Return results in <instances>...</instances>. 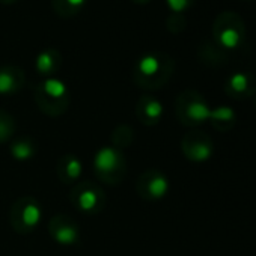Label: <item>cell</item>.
Here are the masks:
<instances>
[{
	"mask_svg": "<svg viewBox=\"0 0 256 256\" xmlns=\"http://www.w3.org/2000/svg\"><path fill=\"white\" fill-rule=\"evenodd\" d=\"M186 156L193 162H205L212 156V140L204 133H192L186 138L184 144Z\"/></svg>",
	"mask_w": 256,
	"mask_h": 256,
	"instance_id": "obj_1",
	"label": "cell"
},
{
	"mask_svg": "<svg viewBox=\"0 0 256 256\" xmlns=\"http://www.w3.org/2000/svg\"><path fill=\"white\" fill-rule=\"evenodd\" d=\"M211 110L212 108H210L205 101H202L200 98H193L184 106L182 119L187 124H202L205 120H210Z\"/></svg>",
	"mask_w": 256,
	"mask_h": 256,
	"instance_id": "obj_2",
	"label": "cell"
},
{
	"mask_svg": "<svg viewBox=\"0 0 256 256\" xmlns=\"http://www.w3.org/2000/svg\"><path fill=\"white\" fill-rule=\"evenodd\" d=\"M235 119H236L235 112L230 107H226V106L212 108L211 110V116H210L211 124L217 128L218 132L230 130V128L235 125Z\"/></svg>",
	"mask_w": 256,
	"mask_h": 256,
	"instance_id": "obj_3",
	"label": "cell"
},
{
	"mask_svg": "<svg viewBox=\"0 0 256 256\" xmlns=\"http://www.w3.org/2000/svg\"><path fill=\"white\" fill-rule=\"evenodd\" d=\"M119 164V154L113 148H102L95 156V168L100 172H113Z\"/></svg>",
	"mask_w": 256,
	"mask_h": 256,
	"instance_id": "obj_4",
	"label": "cell"
},
{
	"mask_svg": "<svg viewBox=\"0 0 256 256\" xmlns=\"http://www.w3.org/2000/svg\"><path fill=\"white\" fill-rule=\"evenodd\" d=\"M229 92L234 95H242V94H248L250 90V84H248V77L242 72H236L230 77L229 80Z\"/></svg>",
	"mask_w": 256,
	"mask_h": 256,
	"instance_id": "obj_5",
	"label": "cell"
},
{
	"mask_svg": "<svg viewBox=\"0 0 256 256\" xmlns=\"http://www.w3.org/2000/svg\"><path fill=\"white\" fill-rule=\"evenodd\" d=\"M169 190V182L166 180V176L163 175H156L152 180H150L148 182V192L152 198H163Z\"/></svg>",
	"mask_w": 256,
	"mask_h": 256,
	"instance_id": "obj_6",
	"label": "cell"
},
{
	"mask_svg": "<svg viewBox=\"0 0 256 256\" xmlns=\"http://www.w3.org/2000/svg\"><path fill=\"white\" fill-rule=\"evenodd\" d=\"M41 220V210L40 206L36 205H28L24 210H23V222L26 226L29 228H34L40 223Z\"/></svg>",
	"mask_w": 256,
	"mask_h": 256,
	"instance_id": "obj_7",
	"label": "cell"
},
{
	"mask_svg": "<svg viewBox=\"0 0 256 256\" xmlns=\"http://www.w3.org/2000/svg\"><path fill=\"white\" fill-rule=\"evenodd\" d=\"M220 42L226 48H235L240 44V34L235 29L228 28L220 34Z\"/></svg>",
	"mask_w": 256,
	"mask_h": 256,
	"instance_id": "obj_8",
	"label": "cell"
},
{
	"mask_svg": "<svg viewBox=\"0 0 256 256\" xmlns=\"http://www.w3.org/2000/svg\"><path fill=\"white\" fill-rule=\"evenodd\" d=\"M160 68V62L156 56H145L139 62V70L145 76H154Z\"/></svg>",
	"mask_w": 256,
	"mask_h": 256,
	"instance_id": "obj_9",
	"label": "cell"
},
{
	"mask_svg": "<svg viewBox=\"0 0 256 256\" xmlns=\"http://www.w3.org/2000/svg\"><path fill=\"white\" fill-rule=\"evenodd\" d=\"M44 90H46L50 96H53V98H60V96L65 95L66 88H65V84H64L60 80L50 78V80H47V82L44 83Z\"/></svg>",
	"mask_w": 256,
	"mask_h": 256,
	"instance_id": "obj_10",
	"label": "cell"
},
{
	"mask_svg": "<svg viewBox=\"0 0 256 256\" xmlns=\"http://www.w3.org/2000/svg\"><path fill=\"white\" fill-rule=\"evenodd\" d=\"M54 236L62 244H72L77 240V230L70 226H60L54 232Z\"/></svg>",
	"mask_w": 256,
	"mask_h": 256,
	"instance_id": "obj_11",
	"label": "cell"
},
{
	"mask_svg": "<svg viewBox=\"0 0 256 256\" xmlns=\"http://www.w3.org/2000/svg\"><path fill=\"white\" fill-rule=\"evenodd\" d=\"M78 205H80L82 210H86V211L94 210L95 205H96V194L94 192H90V190L83 192L80 194V198H78Z\"/></svg>",
	"mask_w": 256,
	"mask_h": 256,
	"instance_id": "obj_12",
	"label": "cell"
},
{
	"mask_svg": "<svg viewBox=\"0 0 256 256\" xmlns=\"http://www.w3.org/2000/svg\"><path fill=\"white\" fill-rule=\"evenodd\" d=\"M12 154L18 158V160H28L29 157H32L34 151H32V146L26 142H18L14 145L12 148Z\"/></svg>",
	"mask_w": 256,
	"mask_h": 256,
	"instance_id": "obj_13",
	"label": "cell"
},
{
	"mask_svg": "<svg viewBox=\"0 0 256 256\" xmlns=\"http://www.w3.org/2000/svg\"><path fill=\"white\" fill-rule=\"evenodd\" d=\"M145 113H146V116L150 118V119H157V118H160L162 116V113H163V106L158 102V101H150L148 104H146V107H145Z\"/></svg>",
	"mask_w": 256,
	"mask_h": 256,
	"instance_id": "obj_14",
	"label": "cell"
},
{
	"mask_svg": "<svg viewBox=\"0 0 256 256\" xmlns=\"http://www.w3.org/2000/svg\"><path fill=\"white\" fill-rule=\"evenodd\" d=\"M14 89V78L8 72H0V94H8Z\"/></svg>",
	"mask_w": 256,
	"mask_h": 256,
	"instance_id": "obj_15",
	"label": "cell"
},
{
	"mask_svg": "<svg viewBox=\"0 0 256 256\" xmlns=\"http://www.w3.org/2000/svg\"><path fill=\"white\" fill-rule=\"evenodd\" d=\"M36 66L41 72H47L53 66V58L48 53H41L36 59Z\"/></svg>",
	"mask_w": 256,
	"mask_h": 256,
	"instance_id": "obj_16",
	"label": "cell"
},
{
	"mask_svg": "<svg viewBox=\"0 0 256 256\" xmlns=\"http://www.w3.org/2000/svg\"><path fill=\"white\" fill-rule=\"evenodd\" d=\"M66 172H68V175L71 178H77L82 174V164H80V162L76 160V158L70 160V163L66 166Z\"/></svg>",
	"mask_w": 256,
	"mask_h": 256,
	"instance_id": "obj_17",
	"label": "cell"
},
{
	"mask_svg": "<svg viewBox=\"0 0 256 256\" xmlns=\"http://www.w3.org/2000/svg\"><path fill=\"white\" fill-rule=\"evenodd\" d=\"M168 4H169V6H170L172 11L181 12V11H184L187 8L188 0H168Z\"/></svg>",
	"mask_w": 256,
	"mask_h": 256,
	"instance_id": "obj_18",
	"label": "cell"
},
{
	"mask_svg": "<svg viewBox=\"0 0 256 256\" xmlns=\"http://www.w3.org/2000/svg\"><path fill=\"white\" fill-rule=\"evenodd\" d=\"M71 6H82L84 4V0H66Z\"/></svg>",
	"mask_w": 256,
	"mask_h": 256,
	"instance_id": "obj_19",
	"label": "cell"
}]
</instances>
